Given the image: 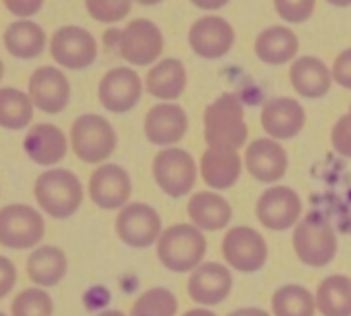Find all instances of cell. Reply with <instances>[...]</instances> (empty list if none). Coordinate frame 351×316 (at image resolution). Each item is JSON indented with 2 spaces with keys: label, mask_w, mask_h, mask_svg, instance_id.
<instances>
[{
  "label": "cell",
  "mask_w": 351,
  "mask_h": 316,
  "mask_svg": "<svg viewBox=\"0 0 351 316\" xmlns=\"http://www.w3.org/2000/svg\"><path fill=\"white\" fill-rule=\"evenodd\" d=\"M249 129L243 105L235 95L225 93L204 112V139L215 150H237L245 144Z\"/></svg>",
  "instance_id": "6da1fadb"
},
{
  "label": "cell",
  "mask_w": 351,
  "mask_h": 316,
  "mask_svg": "<svg viewBox=\"0 0 351 316\" xmlns=\"http://www.w3.org/2000/svg\"><path fill=\"white\" fill-rule=\"evenodd\" d=\"M82 185L72 172L55 168L41 174L34 182V198L47 215L67 218L82 203Z\"/></svg>",
  "instance_id": "7a4b0ae2"
},
{
  "label": "cell",
  "mask_w": 351,
  "mask_h": 316,
  "mask_svg": "<svg viewBox=\"0 0 351 316\" xmlns=\"http://www.w3.org/2000/svg\"><path fill=\"white\" fill-rule=\"evenodd\" d=\"M204 236L187 223L171 225L158 239V258L165 268L185 273L197 267L206 254Z\"/></svg>",
  "instance_id": "3957f363"
},
{
  "label": "cell",
  "mask_w": 351,
  "mask_h": 316,
  "mask_svg": "<svg viewBox=\"0 0 351 316\" xmlns=\"http://www.w3.org/2000/svg\"><path fill=\"white\" fill-rule=\"evenodd\" d=\"M293 247L302 263L321 268L336 256L338 240L331 223L317 213H311L295 229Z\"/></svg>",
  "instance_id": "277c9868"
},
{
  "label": "cell",
  "mask_w": 351,
  "mask_h": 316,
  "mask_svg": "<svg viewBox=\"0 0 351 316\" xmlns=\"http://www.w3.org/2000/svg\"><path fill=\"white\" fill-rule=\"evenodd\" d=\"M71 143L74 153L86 163H99L110 158L117 146L112 124L101 115H81L71 127Z\"/></svg>",
  "instance_id": "5b68a950"
},
{
  "label": "cell",
  "mask_w": 351,
  "mask_h": 316,
  "mask_svg": "<svg viewBox=\"0 0 351 316\" xmlns=\"http://www.w3.org/2000/svg\"><path fill=\"white\" fill-rule=\"evenodd\" d=\"M45 220L27 205H7L0 212V242L10 249H27L43 239Z\"/></svg>",
  "instance_id": "8992f818"
},
{
  "label": "cell",
  "mask_w": 351,
  "mask_h": 316,
  "mask_svg": "<svg viewBox=\"0 0 351 316\" xmlns=\"http://www.w3.org/2000/svg\"><path fill=\"white\" fill-rule=\"evenodd\" d=\"M153 174L161 191L171 198L189 194L197 177L192 157L178 148H167L154 157Z\"/></svg>",
  "instance_id": "52a82bcc"
},
{
  "label": "cell",
  "mask_w": 351,
  "mask_h": 316,
  "mask_svg": "<svg viewBox=\"0 0 351 316\" xmlns=\"http://www.w3.org/2000/svg\"><path fill=\"white\" fill-rule=\"evenodd\" d=\"M226 263L243 273H254L266 263L267 246L264 237L250 227H233L223 239Z\"/></svg>",
  "instance_id": "ba28073f"
},
{
  "label": "cell",
  "mask_w": 351,
  "mask_h": 316,
  "mask_svg": "<svg viewBox=\"0 0 351 316\" xmlns=\"http://www.w3.org/2000/svg\"><path fill=\"white\" fill-rule=\"evenodd\" d=\"M50 55L62 67L79 71L96 60L98 47L89 31L79 26H65L51 36Z\"/></svg>",
  "instance_id": "9c48e42d"
},
{
  "label": "cell",
  "mask_w": 351,
  "mask_h": 316,
  "mask_svg": "<svg viewBox=\"0 0 351 316\" xmlns=\"http://www.w3.org/2000/svg\"><path fill=\"white\" fill-rule=\"evenodd\" d=\"M163 52V36L156 24L147 19H134L119 38V54L129 64L147 65Z\"/></svg>",
  "instance_id": "30bf717a"
},
{
  "label": "cell",
  "mask_w": 351,
  "mask_h": 316,
  "mask_svg": "<svg viewBox=\"0 0 351 316\" xmlns=\"http://www.w3.org/2000/svg\"><path fill=\"white\" fill-rule=\"evenodd\" d=\"M256 215L266 229L281 232L298 222L302 215V201L293 189L276 185L264 191L257 199Z\"/></svg>",
  "instance_id": "8fae6325"
},
{
  "label": "cell",
  "mask_w": 351,
  "mask_h": 316,
  "mask_svg": "<svg viewBox=\"0 0 351 316\" xmlns=\"http://www.w3.org/2000/svg\"><path fill=\"white\" fill-rule=\"evenodd\" d=\"M117 234L132 247H147L161 237V220L156 210L144 203H130L117 216Z\"/></svg>",
  "instance_id": "7c38bea8"
},
{
  "label": "cell",
  "mask_w": 351,
  "mask_h": 316,
  "mask_svg": "<svg viewBox=\"0 0 351 316\" xmlns=\"http://www.w3.org/2000/svg\"><path fill=\"white\" fill-rule=\"evenodd\" d=\"M143 93V84L136 71L129 67H115L103 76L99 82V102L113 113H123L134 109Z\"/></svg>",
  "instance_id": "4fadbf2b"
},
{
  "label": "cell",
  "mask_w": 351,
  "mask_h": 316,
  "mask_svg": "<svg viewBox=\"0 0 351 316\" xmlns=\"http://www.w3.org/2000/svg\"><path fill=\"white\" fill-rule=\"evenodd\" d=\"M233 27L225 19L216 16L201 17L189 31V45L202 58L223 57L233 47Z\"/></svg>",
  "instance_id": "5bb4252c"
},
{
  "label": "cell",
  "mask_w": 351,
  "mask_h": 316,
  "mask_svg": "<svg viewBox=\"0 0 351 316\" xmlns=\"http://www.w3.org/2000/svg\"><path fill=\"white\" fill-rule=\"evenodd\" d=\"M29 96L33 105L45 113H58L67 106L71 84L58 69L45 65L36 69L29 79Z\"/></svg>",
  "instance_id": "9a60e30c"
},
{
  "label": "cell",
  "mask_w": 351,
  "mask_h": 316,
  "mask_svg": "<svg viewBox=\"0 0 351 316\" xmlns=\"http://www.w3.org/2000/svg\"><path fill=\"white\" fill-rule=\"evenodd\" d=\"M129 174L119 165H103L89 177V194L98 206L115 210L125 205L130 198Z\"/></svg>",
  "instance_id": "2e32d148"
},
{
  "label": "cell",
  "mask_w": 351,
  "mask_h": 316,
  "mask_svg": "<svg viewBox=\"0 0 351 316\" xmlns=\"http://www.w3.org/2000/svg\"><path fill=\"white\" fill-rule=\"evenodd\" d=\"M233 278L226 267L219 263H206L195 268L187 282V292L192 301L204 306L219 304L228 297Z\"/></svg>",
  "instance_id": "e0dca14e"
},
{
  "label": "cell",
  "mask_w": 351,
  "mask_h": 316,
  "mask_svg": "<svg viewBox=\"0 0 351 316\" xmlns=\"http://www.w3.org/2000/svg\"><path fill=\"white\" fill-rule=\"evenodd\" d=\"M245 165L254 179L269 184L287 174V151L276 141L261 137L247 146Z\"/></svg>",
  "instance_id": "ac0fdd59"
},
{
  "label": "cell",
  "mask_w": 351,
  "mask_h": 316,
  "mask_svg": "<svg viewBox=\"0 0 351 316\" xmlns=\"http://www.w3.org/2000/svg\"><path fill=\"white\" fill-rule=\"evenodd\" d=\"M144 133L153 144L171 146L187 133V115L184 109L171 103H158L147 112Z\"/></svg>",
  "instance_id": "d6986e66"
},
{
  "label": "cell",
  "mask_w": 351,
  "mask_h": 316,
  "mask_svg": "<svg viewBox=\"0 0 351 316\" xmlns=\"http://www.w3.org/2000/svg\"><path fill=\"white\" fill-rule=\"evenodd\" d=\"M263 129L276 139H290L305 126V110L297 100L276 98L266 103L261 113Z\"/></svg>",
  "instance_id": "ffe728a7"
},
{
  "label": "cell",
  "mask_w": 351,
  "mask_h": 316,
  "mask_svg": "<svg viewBox=\"0 0 351 316\" xmlns=\"http://www.w3.org/2000/svg\"><path fill=\"white\" fill-rule=\"evenodd\" d=\"M24 151L40 165H53L64 160L67 153V139L60 127L53 124H36L24 137Z\"/></svg>",
  "instance_id": "44dd1931"
},
{
  "label": "cell",
  "mask_w": 351,
  "mask_h": 316,
  "mask_svg": "<svg viewBox=\"0 0 351 316\" xmlns=\"http://www.w3.org/2000/svg\"><path fill=\"white\" fill-rule=\"evenodd\" d=\"M242 158L237 150L209 148L201 157V175L209 188L228 189L239 181Z\"/></svg>",
  "instance_id": "7402d4cb"
},
{
  "label": "cell",
  "mask_w": 351,
  "mask_h": 316,
  "mask_svg": "<svg viewBox=\"0 0 351 316\" xmlns=\"http://www.w3.org/2000/svg\"><path fill=\"white\" fill-rule=\"evenodd\" d=\"M187 213L192 223L202 230L225 229L232 220V206L216 192H195L187 203Z\"/></svg>",
  "instance_id": "603a6c76"
},
{
  "label": "cell",
  "mask_w": 351,
  "mask_h": 316,
  "mask_svg": "<svg viewBox=\"0 0 351 316\" xmlns=\"http://www.w3.org/2000/svg\"><path fill=\"white\" fill-rule=\"evenodd\" d=\"M290 79L298 95L305 98H321L331 89L332 74L319 58L302 57L291 65Z\"/></svg>",
  "instance_id": "cb8c5ba5"
},
{
  "label": "cell",
  "mask_w": 351,
  "mask_h": 316,
  "mask_svg": "<svg viewBox=\"0 0 351 316\" xmlns=\"http://www.w3.org/2000/svg\"><path fill=\"white\" fill-rule=\"evenodd\" d=\"M187 72L177 58H165L154 65L146 76V89L149 95L161 100H175L184 93Z\"/></svg>",
  "instance_id": "d4e9b609"
},
{
  "label": "cell",
  "mask_w": 351,
  "mask_h": 316,
  "mask_svg": "<svg viewBox=\"0 0 351 316\" xmlns=\"http://www.w3.org/2000/svg\"><path fill=\"white\" fill-rule=\"evenodd\" d=\"M297 34L285 26L267 27L256 40V55L264 64H287L288 60H291L297 55Z\"/></svg>",
  "instance_id": "484cf974"
},
{
  "label": "cell",
  "mask_w": 351,
  "mask_h": 316,
  "mask_svg": "<svg viewBox=\"0 0 351 316\" xmlns=\"http://www.w3.org/2000/svg\"><path fill=\"white\" fill-rule=\"evenodd\" d=\"M27 277L41 287H53L67 271V258L55 246H43L34 251L26 263Z\"/></svg>",
  "instance_id": "4316f807"
},
{
  "label": "cell",
  "mask_w": 351,
  "mask_h": 316,
  "mask_svg": "<svg viewBox=\"0 0 351 316\" xmlns=\"http://www.w3.org/2000/svg\"><path fill=\"white\" fill-rule=\"evenodd\" d=\"M3 43L10 55L17 58H34L43 52L47 36L45 31L31 21L12 23L3 33Z\"/></svg>",
  "instance_id": "83f0119b"
},
{
  "label": "cell",
  "mask_w": 351,
  "mask_h": 316,
  "mask_svg": "<svg viewBox=\"0 0 351 316\" xmlns=\"http://www.w3.org/2000/svg\"><path fill=\"white\" fill-rule=\"evenodd\" d=\"M317 308L322 316H351V278L331 275L317 289Z\"/></svg>",
  "instance_id": "f1b7e54d"
},
{
  "label": "cell",
  "mask_w": 351,
  "mask_h": 316,
  "mask_svg": "<svg viewBox=\"0 0 351 316\" xmlns=\"http://www.w3.org/2000/svg\"><path fill=\"white\" fill-rule=\"evenodd\" d=\"M33 119V100L19 89L3 88L0 91V126L5 129H23Z\"/></svg>",
  "instance_id": "f546056e"
},
{
  "label": "cell",
  "mask_w": 351,
  "mask_h": 316,
  "mask_svg": "<svg viewBox=\"0 0 351 316\" xmlns=\"http://www.w3.org/2000/svg\"><path fill=\"white\" fill-rule=\"evenodd\" d=\"M274 316H314L315 299L300 285H285L273 295Z\"/></svg>",
  "instance_id": "4dcf8cb0"
},
{
  "label": "cell",
  "mask_w": 351,
  "mask_h": 316,
  "mask_svg": "<svg viewBox=\"0 0 351 316\" xmlns=\"http://www.w3.org/2000/svg\"><path fill=\"white\" fill-rule=\"evenodd\" d=\"M177 308L175 295L167 289L156 287L137 297L130 309V316H175Z\"/></svg>",
  "instance_id": "1f68e13d"
},
{
  "label": "cell",
  "mask_w": 351,
  "mask_h": 316,
  "mask_svg": "<svg viewBox=\"0 0 351 316\" xmlns=\"http://www.w3.org/2000/svg\"><path fill=\"white\" fill-rule=\"evenodd\" d=\"M10 311L12 316H51L53 302L41 289H26L14 297Z\"/></svg>",
  "instance_id": "d6a6232c"
},
{
  "label": "cell",
  "mask_w": 351,
  "mask_h": 316,
  "mask_svg": "<svg viewBox=\"0 0 351 316\" xmlns=\"http://www.w3.org/2000/svg\"><path fill=\"white\" fill-rule=\"evenodd\" d=\"M132 0H86L89 16L98 23H119L130 12Z\"/></svg>",
  "instance_id": "836d02e7"
},
{
  "label": "cell",
  "mask_w": 351,
  "mask_h": 316,
  "mask_svg": "<svg viewBox=\"0 0 351 316\" xmlns=\"http://www.w3.org/2000/svg\"><path fill=\"white\" fill-rule=\"evenodd\" d=\"M274 7L281 19L298 24L312 16L315 9V0H274Z\"/></svg>",
  "instance_id": "e575fe53"
},
{
  "label": "cell",
  "mask_w": 351,
  "mask_h": 316,
  "mask_svg": "<svg viewBox=\"0 0 351 316\" xmlns=\"http://www.w3.org/2000/svg\"><path fill=\"white\" fill-rule=\"evenodd\" d=\"M331 141L335 150L341 157L351 158V112L339 117L338 122L332 127Z\"/></svg>",
  "instance_id": "d590c367"
},
{
  "label": "cell",
  "mask_w": 351,
  "mask_h": 316,
  "mask_svg": "<svg viewBox=\"0 0 351 316\" xmlns=\"http://www.w3.org/2000/svg\"><path fill=\"white\" fill-rule=\"evenodd\" d=\"M332 78L343 88L351 89V48L341 52L332 64Z\"/></svg>",
  "instance_id": "8d00e7d4"
},
{
  "label": "cell",
  "mask_w": 351,
  "mask_h": 316,
  "mask_svg": "<svg viewBox=\"0 0 351 316\" xmlns=\"http://www.w3.org/2000/svg\"><path fill=\"white\" fill-rule=\"evenodd\" d=\"M3 5L12 12L14 16L29 17L36 14L43 5V0H3Z\"/></svg>",
  "instance_id": "74e56055"
},
{
  "label": "cell",
  "mask_w": 351,
  "mask_h": 316,
  "mask_svg": "<svg viewBox=\"0 0 351 316\" xmlns=\"http://www.w3.org/2000/svg\"><path fill=\"white\" fill-rule=\"evenodd\" d=\"M16 282V268L7 258H0V295L9 294L10 287Z\"/></svg>",
  "instance_id": "f35d334b"
},
{
  "label": "cell",
  "mask_w": 351,
  "mask_h": 316,
  "mask_svg": "<svg viewBox=\"0 0 351 316\" xmlns=\"http://www.w3.org/2000/svg\"><path fill=\"white\" fill-rule=\"evenodd\" d=\"M195 7L199 9H204V10H216V9H221L225 7L230 0H191Z\"/></svg>",
  "instance_id": "ab89813d"
},
{
  "label": "cell",
  "mask_w": 351,
  "mask_h": 316,
  "mask_svg": "<svg viewBox=\"0 0 351 316\" xmlns=\"http://www.w3.org/2000/svg\"><path fill=\"white\" fill-rule=\"evenodd\" d=\"M228 316H271L269 313L263 311L257 308H245V309H237V311L230 313Z\"/></svg>",
  "instance_id": "60d3db41"
},
{
  "label": "cell",
  "mask_w": 351,
  "mask_h": 316,
  "mask_svg": "<svg viewBox=\"0 0 351 316\" xmlns=\"http://www.w3.org/2000/svg\"><path fill=\"white\" fill-rule=\"evenodd\" d=\"M184 316H216L215 313L208 311V309H191V311L185 313Z\"/></svg>",
  "instance_id": "b9f144b4"
},
{
  "label": "cell",
  "mask_w": 351,
  "mask_h": 316,
  "mask_svg": "<svg viewBox=\"0 0 351 316\" xmlns=\"http://www.w3.org/2000/svg\"><path fill=\"white\" fill-rule=\"evenodd\" d=\"M329 3L336 7H350L351 5V0H328Z\"/></svg>",
  "instance_id": "7bdbcfd3"
},
{
  "label": "cell",
  "mask_w": 351,
  "mask_h": 316,
  "mask_svg": "<svg viewBox=\"0 0 351 316\" xmlns=\"http://www.w3.org/2000/svg\"><path fill=\"white\" fill-rule=\"evenodd\" d=\"M98 316H125V315H123L122 311H115V309H113V311H105Z\"/></svg>",
  "instance_id": "ee69618b"
},
{
  "label": "cell",
  "mask_w": 351,
  "mask_h": 316,
  "mask_svg": "<svg viewBox=\"0 0 351 316\" xmlns=\"http://www.w3.org/2000/svg\"><path fill=\"white\" fill-rule=\"evenodd\" d=\"M137 2H139L141 5H156V3H160L161 0H137Z\"/></svg>",
  "instance_id": "f6af8a7d"
},
{
  "label": "cell",
  "mask_w": 351,
  "mask_h": 316,
  "mask_svg": "<svg viewBox=\"0 0 351 316\" xmlns=\"http://www.w3.org/2000/svg\"><path fill=\"white\" fill-rule=\"evenodd\" d=\"M350 112H351V105H350Z\"/></svg>",
  "instance_id": "bcb514c9"
},
{
  "label": "cell",
  "mask_w": 351,
  "mask_h": 316,
  "mask_svg": "<svg viewBox=\"0 0 351 316\" xmlns=\"http://www.w3.org/2000/svg\"><path fill=\"white\" fill-rule=\"evenodd\" d=\"M350 230H351V225H350Z\"/></svg>",
  "instance_id": "7dc6e473"
},
{
  "label": "cell",
  "mask_w": 351,
  "mask_h": 316,
  "mask_svg": "<svg viewBox=\"0 0 351 316\" xmlns=\"http://www.w3.org/2000/svg\"><path fill=\"white\" fill-rule=\"evenodd\" d=\"M2 316H5V315H2Z\"/></svg>",
  "instance_id": "c3c4849f"
}]
</instances>
